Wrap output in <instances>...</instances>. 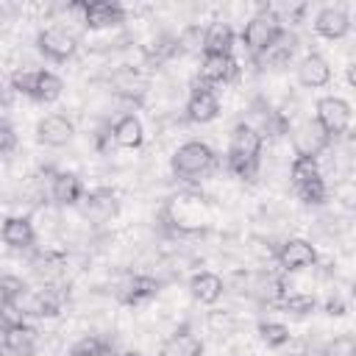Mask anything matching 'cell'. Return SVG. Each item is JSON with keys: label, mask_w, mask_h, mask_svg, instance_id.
I'll use <instances>...</instances> for the list:
<instances>
[{"label": "cell", "mask_w": 356, "mask_h": 356, "mask_svg": "<svg viewBox=\"0 0 356 356\" xmlns=\"http://www.w3.org/2000/svg\"><path fill=\"white\" fill-rule=\"evenodd\" d=\"M61 92H64V81L56 72H50V70H39L36 92H33L31 100H36V103H53V100L61 97Z\"/></svg>", "instance_id": "cell-28"}, {"label": "cell", "mask_w": 356, "mask_h": 356, "mask_svg": "<svg viewBox=\"0 0 356 356\" xmlns=\"http://www.w3.org/2000/svg\"><path fill=\"white\" fill-rule=\"evenodd\" d=\"M239 75V67H236V58L234 53L228 56H214V53H203L200 56V70H197V78H203L206 83L217 86V83H228Z\"/></svg>", "instance_id": "cell-14"}, {"label": "cell", "mask_w": 356, "mask_h": 356, "mask_svg": "<svg viewBox=\"0 0 356 356\" xmlns=\"http://www.w3.org/2000/svg\"><path fill=\"white\" fill-rule=\"evenodd\" d=\"M323 309H325V314H331V317H342V314L348 312V306H345V300H342L339 295H331Z\"/></svg>", "instance_id": "cell-39"}, {"label": "cell", "mask_w": 356, "mask_h": 356, "mask_svg": "<svg viewBox=\"0 0 356 356\" xmlns=\"http://www.w3.org/2000/svg\"><path fill=\"white\" fill-rule=\"evenodd\" d=\"M261 147L264 139L259 136V131L250 122H236L231 128V139H228V153H225V167L239 175L253 181L259 175V164H261Z\"/></svg>", "instance_id": "cell-1"}, {"label": "cell", "mask_w": 356, "mask_h": 356, "mask_svg": "<svg viewBox=\"0 0 356 356\" xmlns=\"http://www.w3.org/2000/svg\"><path fill=\"white\" fill-rule=\"evenodd\" d=\"M3 348L14 356H33L36 353V342H39V331L25 323V320H17L6 334H3Z\"/></svg>", "instance_id": "cell-20"}, {"label": "cell", "mask_w": 356, "mask_h": 356, "mask_svg": "<svg viewBox=\"0 0 356 356\" xmlns=\"http://www.w3.org/2000/svg\"><path fill=\"white\" fill-rule=\"evenodd\" d=\"M83 214H86V220H92L95 225H103V222H108L111 217H117V211H120V200H117V195L108 189V186H97V189H92V192H83Z\"/></svg>", "instance_id": "cell-11"}, {"label": "cell", "mask_w": 356, "mask_h": 356, "mask_svg": "<svg viewBox=\"0 0 356 356\" xmlns=\"http://www.w3.org/2000/svg\"><path fill=\"white\" fill-rule=\"evenodd\" d=\"M256 331H259V339H261L267 348H284V345L292 339L289 328H286L284 323H278V320H261V323L256 325Z\"/></svg>", "instance_id": "cell-31"}, {"label": "cell", "mask_w": 356, "mask_h": 356, "mask_svg": "<svg viewBox=\"0 0 356 356\" xmlns=\"http://www.w3.org/2000/svg\"><path fill=\"white\" fill-rule=\"evenodd\" d=\"M0 239H3V245H8L11 250H28V248H33V242H36L33 222H31L28 217H19V214L6 217L3 225H0Z\"/></svg>", "instance_id": "cell-18"}, {"label": "cell", "mask_w": 356, "mask_h": 356, "mask_svg": "<svg viewBox=\"0 0 356 356\" xmlns=\"http://www.w3.org/2000/svg\"><path fill=\"white\" fill-rule=\"evenodd\" d=\"M70 356H114V342L111 337H100V334H89L72 342Z\"/></svg>", "instance_id": "cell-27"}, {"label": "cell", "mask_w": 356, "mask_h": 356, "mask_svg": "<svg viewBox=\"0 0 356 356\" xmlns=\"http://www.w3.org/2000/svg\"><path fill=\"white\" fill-rule=\"evenodd\" d=\"M275 261L284 273H298V270H306V267H314L317 264V250L309 239H300V236H292L286 242L278 245L275 250Z\"/></svg>", "instance_id": "cell-9"}, {"label": "cell", "mask_w": 356, "mask_h": 356, "mask_svg": "<svg viewBox=\"0 0 356 356\" xmlns=\"http://www.w3.org/2000/svg\"><path fill=\"white\" fill-rule=\"evenodd\" d=\"M286 356H309V353H286Z\"/></svg>", "instance_id": "cell-42"}, {"label": "cell", "mask_w": 356, "mask_h": 356, "mask_svg": "<svg viewBox=\"0 0 356 356\" xmlns=\"http://www.w3.org/2000/svg\"><path fill=\"white\" fill-rule=\"evenodd\" d=\"M75 134V125L64 114H47L36 125V139L44 147H64Z\"/></svg>", "instance_id": "cell-17"}, {"label": "cell", "mask_w": 356, "mask_h": 356, "mask_svg": "<svg viewBox=\"0 0 356 356\" xmlns=\"http://www.w3.org/2000/svg\"><path fill=\"white\" fill-rule=\"evenodd\" d=\"M108 83H111L114 95H120L122 100H136L139 103L145 97V92H147V75L142 70H136V67H128V64L117 67L111 72Z\"/></svg>", "instance_id": "cell-12"}, {"label": "cell", "mask_w": 356, "mask_h": 356, "mask_svg": "<svg viewBox=\"0 0 356 356\" xmlns=\"http://www.w3.org/2000/svg\"><path fill=\"white\" fill-rule=\"evenodd\" d=\"M186 120L189 122H211L217 114H220V100L214 92H189V100H186Z\"/></svg>", "instance_id": "cell-24"}, {"label": "cell", "mask_w": 356, "mask_h": 356, "mask_svg": "<svg viewBox=\"0 0 356 356\" xmlns=\"http://www.w3.org/2000/svg\"><path fill=\"white\" fill-rule=\"evenodd\" d=\"M114 356H139L136 350H120V353H114Z\"/></svg>", "instance_id": "cell-41"}, {"label": "cell", "mask_w": 356, "mask_h": 356, "mask_svg": "<svg viewBox=\"0 0 356 356\" xmlns=\"http://www.w3.org/2000/svg\"><path fill=\"white\" fill-rule=\"evenodd\" d=\"M217 164V153L200 142V139H189L184 145L175 147L172 159H170V167H172V175L175 178H184V181H197L203 178L206 172H211Z\"/></svg>", "instance_id": "cell-3"}, {"label": "cell", "mask_w": 356, "mask_h": 356, "mask_svg": "<svg viewBox=\"0 0 356 356\" xmlns=\"http://www.w3.org/2000/svg\"><path fill=\"white\" fill-rule=\"evenodd\" d=\"M314 33L317 36H323V39H342V36H348V31H350V17H348V11L342 8V6H323L317 14H314Z\"/></svg>", "instance_id": "cell-13"}, {"label": "cell", "mask_w": 356, "mask_h": 356, "mask_svg": "<svg viewBox=\"0 0 356 356\" xmlns=\"http://www.w3.org/2000/svg\"><path fill=\"white\" fill-rule=\"evenodd\" d=\"M50 197L56 206H78L83 200V184L75 172L58 170L50 178Z\"/></svg>", "instance_id": "cell-19"}, {"label": "cell", "mask_w": 356, "mask_h": 356, "mask_svg": "<svg viewBox=\"0 0 356 356\" xmlns=\"http://www.w3.org/2000/svg\"><path fill=\"white\" fill-rule=\"evenodd\" d=\"M128 19L125 6L114 3V0H92V3H81V22L89 31H106V28H117Z\"/></svg>", "instance_id": "cell-7"}, {"label": "cell", "mask_w": 356, "mask_h": 356, "mask_svg": "<svg viewBox=\"0 0 356 356\" xmlns=\"http://www.w3.org/2000/svg\"><path fill=\"white\" fill-rule=\"evenodd\" d=\"M317 178H323V170H320V161L317 159H292V164H289V181H292L295 189L298 186H306V184H312Z\"/></svg>", "instance_id": "cell-29"}, {"label": "cell", "mask_w": 356, "mask_h": 356, "mask_svg": "<svg viewBox=\"0 0 356 356\" xmlns=\"http://www.w3.org/2000/svg\"><path fill=\"white\" fill-rule=\"evenodd\" d=\"M323 356H356V339H353L350 334L334 337L331 342H325Z\"/></svg>", "instance_id": "cell-37"}, {"label": "cell", "mask_w": 356, "mask_h": 356, "mask_svg": "<svg viewBox=\"0 0 356 356\" xmlns=\"http://www.w3.org/2000/svg\"><path fill=\"white\" fill-rule=\"evenodd\" d=\"M189 292L197 303H206V306H214L222 295H225V278H220L217 273L211 270H200L189 278Z\"/></svg>", "instance_id": "cell-21"}, {"label": "cell", "mask_w": 356, "mask_h": 356, "mask_svg": "<svg viewBox=\"0 0 356 356\" xmlns=\"http://www.w3.org/2000/svg\"><path fill=\"white\" fill-rule=\"evenodd\" d=\"M295 78L306 89H320L331 83V67L320 53H306L295 67Z\"/></svg>", "instance_id": "cell-16"}, {"label": "cell", "mask_w": 356, "mask_h": 356, "mask_svg": "<svg viewBox=\"0 0 356 356\" xmlns=\"http://www.w3.org/2000/svg\"><path fill=\"white\" fill-rule=\"evenodd\" d=\"M295 192H298V197H300L306 206H320V203H325V197H328V184H325V178H317V181H312V184H306V186H298Z\"/></svg>", "instance_id": "cell-34"}, {"label": "cell", "mask_w": 356, "mask_h": 356, "mask_svg": "<svg viewBox=\"0 0 356 356\" xmlns=\"http://www.w3.org/2000/svg\"><path fill=\"white\" fill-rule=\"evenodd\" d=\"M17 320H19V317H14V314H11V309H8L6 303H0V339H3V334H6Z\"/></svg>", "instance_id": "cell-40"}, {"label": "cell", "mask_w": 356, "mask_h": 356, "mask_svg": "<svg viewBox=\"0 0 356 356\" xmlns=\"http://www.w3.org/2000/svg\"><path fill=\"white\" fill-rule=\"evenodd\" d=\"M234 42H236V33L228 22L222 19H214L206 33H203V53H214V56H228L234 50ZM200 53V56H203Z\"/></svg>", "instance_id": "cell-22"}, {"label": "cell", "mask_w": 356, "mask_h": 356, "mask_svg": "<svg viewBox=\"0 0 356 356\" xmlns=\"http://www.w3.org/2000/svg\"><path fill=\"white\" fill-rule=\"evenodd\" d=\"M295 50H298V36L286 28V31L281 33V39H278V42H275L259 61H264V64H270V67H286V64L292 61Z\"/></svg>", "instance_id": "cell-26"}, {"label": "cell", "mask_w": 356, "mask_h": 356, "mask_svg": "<svg viewBox=\"0 0 356 356\" xmlns=\"http://www.w3.org/2000/svg\"><path fill=\"white\" fill-rule=\"evenodd\" d=\"M111 142L114 145H120V147H128V150H134V147H139L142 142H145V128H142V120L136 117V114H122L114 125H111Z\"/></svg>", "instance_id": "cell-23"}, {"label": "cell", "mask_w": 356, "mask_h": 356, "mask_svg": "<svg viewBox=\"0 0 356 356\" xmlns=\"http://www.w3.org/2000/svg\"><path fill=\"white\" fill-rule=\"evenodd\" d=\"M25 289H28V284H25L19 275H11V273H3V275H0V303L11 306Z\"/></svg>", "instance_id": "cell-33"}, {"label": "cell", "mask_w": 356, "mask_h": 356, "mask_svg": "<svg viewBox=\"0 0 356 356\" xmlns=\"http://www.w3.org/2000/svg\"><path fill=\"white\" fill-rule=\"evenodd\" d=\"M245 295L253 298L256 303L261 306H278L281 298L286 295V284L278 273L273 270H259V273H250L248 275V284H245Z\"/></svg>", "instance_id": "cell-8"}, {"label": "cell", "mask_w": 356, "mask_h": 356, "mask_svg": "<svg viewBox=\"0 0 356 356\" xmlns=\"http://www.w3.org/2000/svg\"><path fill=\"white\" fill-rule=\"evenodd\" d=\"M203 33H206V28H200V25H186V28L175 36L178 53H203Z\"/></svg>", "instance_id": "cell-32"}, {"label": "cell", "mask_w": 356, "mask_h": 356, "mask_svg": "<svg viewBox=\"0 0 356 356\" xmlns=\"http://www.w3.org/2000/svg\"><path fill=\"white\" fill-rule=\"evenodd\" d=\"M159 286H161L159 278L145 275V273H131V275H125L117 284V300L122 306H142V303H147V300L156 298Z\"/></svg>", "instance_id": "cell-10"}, {"label": "cell", "mask_w": 356, "mask_h": 356, "mask_svg": "<svg viewBox=\"0 0 356 356\" xmlns=\"http://www.w3.org/2000/svg\"><path fill=\"white\" fill-rule=\"evenodd\" d=\"M0 356H6V348H3V342H0Z\"/></svg>", "instance_id": "cell-43"}, {"label": "cell", "mask_w": 356, "mask_h": 356, "mask_svg": "<svg viewBox=\"0 0 356 356\" xmlns=\"http://www.w3.org/2000/svg\"><path fill=\"white\" fill-rule=\"evenodd\" d=\"M203 339L197 334H192V328L184 323L181 328H175L170 337L161 339L159 345V356H203Z\"/></svg>", "instance_id": "cell-15"}, {"label": "cell", "mask_w": 356, "mask_h": 356, "mask_svg": "<svg viewBox=\"0 0 356 356\" xmlns=\"http://www.w3.org/2000/svg\"><path fill=\"white\" fill-rule=\"evenodd\" d=\"M36 78H39V70H17V72L11 75V92H14V95L33 97V92H36Z\"/></svg>", "instance_id": "cell-35"}, {"label": "cell", "mask_w": 356, "mask_h": 356, "mask_svg": "<svg viewBox=\"0 0 356 356\" xmlns=\"http://www.w3.org/2000/svg\"><path fill=\"white\" fill-rule=\"evenodd\" d=\"M19 145V136H17V128L8 122V120H0V156H8L14 153Z\"/></svg>", "instance_id": "cell-38"}, {"label": "cell", "mask_w": 356, "mask_h": 356, "mask_svg": "<svg viewBox=\"0 0 356 356\" xmlns=\"http://www.w3.org/2000/svg\"><path fill=\"white\" fill-rule=\"evenodd\" d=\"M206 325L214 331V334H231L236 328V317L231 312H222V309H211L206 314Z\"/></svg>", "instance_id": "cell-36"}, {"label": "cell", "mask_w": 356, "mask_h": 356, "mask_svg": "<svg viewBox=\"0 0 356 356\" xmlns=\"http://www.w3.org/2000/svg\"><path fill=\"white\" fill-rule=\"evenodd\" d=\"M278 309L286 312V314H295V317H306V314H312L317 309V298L314 295H306V292H286L281 298Z\"/></svg>", "instance_id": "cell-30"}, {"label": "cell", "mask_w": 356, "mask_h": 356, "mask_svg": "<svg viewBox=\"0 0 356 356\" xmlns=\"http://www.w3.org/2000/svg\"><path fill=\"white\" fill-rule=\"evenodd\" d=\"M36 47L44 58L64 64L78 53V36L64 25H50L36 33Z\"/></svg>", "instance_id": "cell-5"}, {"label": "cell", "mask_w": 356, "mask_h": 356, "mask_svg": "<svg viewBox=\"0 0 356 356\" xmlns=\"http://www.w3.org/2000/svg\"><path fill=\"white\" fill-rule=\"evenodd\" d=\"M289 134H292V150H295V159H317V156L325 153L328 145H331V139L323 134V128H320L312 117L295 122V125L289 128Z\"/></svg>", "instance_id": "cell-6"}, {"label": "cell", "mask_w": 356, "mask_h": 356, "mask_svg": "<svg viewBox=\"0 0 356 356\" xmlns=\"http://www.w3.org/2000/svg\"><path fill=\"white\" fill-rule=\"evenodd\" d=\"M64 253L58 250H39L33 259H31V267H33V275H39L44 284H53L61 273H64Z\"/></svg>", "instance_id": "cell-25"}, {"label": "cell", "mask_w": 356, "mask_h": 356, "mask_svg": "<svg viewBox=\"0 0 356 356\" xmlns=\"http://www.w3.org/2000/svg\"><path fill=\"white\" fill-rule=\"evenodd\" d=\"M350 120H353V111H350V103L337 97V95H325L317 100L314 106V122L323 128V134L337 142L342 139L348 131H350Z\"/></svg>", "instance_id": "cell-4"}, {"label": "cell", "mask_w": 356, "mask_h": 356, "mask_svg": "<svg viewBox=\"0 0 356 356\" xmlns=\"http://www.w3.org/2000/svg\"><path fill=\"white\" fill-rule=\"evenodd\" d=\"M284 31H286V25L281 22V17H278L273 8H261L259 14H253V17L245 22V28H242V42H245L248 53L259 61V58L281 39Z\"/></svg>", "instance_id": "cell-2"}]
</instances>
